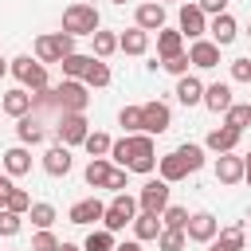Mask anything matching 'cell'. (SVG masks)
I'll return each mask as SVG.
<instances>
[{"label":"cell","instance_id":"cell-1","mask_svg":"<svg viewBox=\"0 0 251 251\" xmlns=\"http://www.w3.org/2000/svg\"><path fill=\"white\" fill-rule=\"evenodd\" d=\"M110 165L129 169V173H153L157 169V145L149 133H126L118 141H110Z\"/></svg>","mask_w":251,"mask_h":251},{"label":"cell","instance_id":"cell-2","mask_svg":"<svg viewBox=\"0 0 251 251\" xmlns=\"http://www.w3.org/2000/svg\"><path fill=\"white\" fill-rule=\"evenodd\" d=\"M35 94H43L59 114H82V110H86V102H90V94H86V82H82V78H63L55 90H35Z\"/></svg>","mask_w":251,"mask_h":251},{"label":"cell","instance_id":"cell-3","mask_svg":"<svg viewBox=\"0 0 251 251\" xmlns=\"http://www.w3.org/2000/svg\"><path fill=\"white\" fill-rule=\"evenodd\" d=\"M102 27V16H98V8L94 4H71V8H63V31H71L75 39L78 35H94Z\"/></svg>","mask_w":251,"mask_h":251},{"label":"cell","instance_id":"cell-4","mask_svg":"<svg viewBox=\"0 0 251 251\" xmlns=\"http://www.w3.org/2000/svg\"><path fill=\"white\" fill-rule=\"evenodd\" d=\"M8 71L20 78L24 90H47V63H39V59H31V55H20V59L8 63Z\"/></svg>","mask_w":251,"mask_h":251},{"label":"cell","instance_id":"cell-5","mask_svg":"<svg viewBox=\"0 0 251 251\" xmlns=\"http://www.w3.org/2000/svg\"><path fill=\"white\" fill-rule=\"evenodd\" d=\"M133 216H137V200L129 192H114V200L102 212V227L106 231H122L126 224H133Z\"/></svg>","mask_w":251,"mask_h":251},{"label":"cell","instance_id":"cell-6","mask_svg":"<svg viewBox=\"0 0 251 251\" xmlns=\"http://www.w3.org/2000/svg\"><path fill=\"white\" fill-rule=\"evenodd\" d=\"M71 51H75V35L71 31H51V35H39L35 39V59L39 63H59Z\"/></svg>","mask_w":251,"mask_h":251},{"label":"cell","instance_id":"cell-7","mask_svg":"<svg viewBox=\"0 0 251 251\" xmlns=\"http://www.w3.org/2000/svg\"><path fill=\"white\" fill-rule=\"evenodd\" d=\"M169 208V180H145L141 184V192H137V212H153V216H161Z\"/></svg>","mask_w":251,"mask_h":251},{"label":"cell","instance_id":"cell-8","mask_svg":"<svg viewBox=\"0 0 251 251\" xmlns=\"http://www.w3.org/2000/svg\"><path fill=\"white\" fill-rule=\"evenodd\" d=\"M90 133V122L82 118V114H59V122H55V137H59V145H82V137Z\"/></svg>","mask_w":251,"mask_h":251},{"label":"cell","instance_id":"cell-9","mask_svg":"<svg viewBox=\"0 0 251 251\" xmlns=\"http://www.w3.org/2000/svg\"><path fill=\"white\" fill-rule=\"evenodd\" d=\"M169 126H173V110H169L165 102H157V98H153V102H145V106H141V133H149V137H153V133H165Z\"/></svg>","mask_w":251,"mask_h":251},{"label":"cell","instance_id":"cell-10","mask_svg":"<svg viewBox=\"0 0 251 251\" xmlns=\"http://www.w3.org/2000/svg\"><path fill=\"white\" fill-rule=\"evenodd\" d=\"M176 31L184 39H204L208 31V16L196 8V4H180V16H176Z\"/></svg>","mask_w":251,"mask_h":251},{"label":"cell","instance_id":"cell-11","mask_svg":"<svg viewBox=\"0 0 251 251\" xmlns=\"http://www.w3.org/2000/svg\"><path fill=\"white\" fill-rule=\"evenodd\" d=\"M102 212H106V204H102L98 196H86V200H75V204H71L67 220H71V224H78V227H90V224H98V220H102Z\"/></svg>","mask_w":251,"mask_h":251},{"label":"cell","instance_id":"cell-12","mask_svg":"<svg viewBox=\"0 0 251 251\" xmlns=\"http://www.w3.org/2000/svg\"><path fill=\"white\" fill-rule=\"evenodd\" d=\"M220 231V224H216V216L212 212H192L188 216V224H184V235L192 239V243H212V235Z\"/></svg>","mask_w":251,"mask_h":251},{"label":"cell","instance_id":"cell-13","mask_svg":"<svg viewBox=\"0 0 251 251\" xmlns=\"http://www.w3.org/2000/svg\"><path fill=\"white\" fill-rule=\"evenodd\" d=\"M133 24H137L141 31H161V27H165V4H161V0L137 4V12H133Z\"/></svg>","mask_w":251,"mask_h":251},{"label":"cell","instance_id":"cell-14","mask_svg":"<svg viewBox=\"0 0 251 251\" xmlns=\"http://www.w3.org/2000/svg\"><path fill=\"white\" fill-rule=\"evenodd\" d=\"M208 35H212V43H216V47H227V43H235V35H239V24H235V16H227V12L212 16V24H208Z\"/></svg>","mask_w":251,"mask_h":251},{"label":"cell","instance_id":"cell-15","mask_svg":"<svg viewBox=\"0 0 251 251\" xmlns=\"http://www.w3.org/2000/svg\"><path fill=\"white\" fill-rule=\"evenodd\" d=\"M188 63L200 67V71H212V67H220V47H216L212 39H192V47H188Z\"/></svg>","mask_w":251,"mask_h":251},{"label":"cell","instance_id":"cell-16","mask_svg":"<svg viewBox=\"0 0 251 251\" xmlns=\"http://www.w3.org/2000/svg\"><path fill=\"white\" fill-rule=\"evenodd\" d=\"M157 173H161V180H169V184H176V180H184L192 169H188V161L173 149V153H165V157H157Z\"/></svg>","mask_w":251,"mask_h":251},{"label":"cell","instance_id":"cell-17","mask_svg":"<svg viewBox=\"0 0 251 251\" xmlns=\"http://www.w3.org/2000/svg\"><path fill=\"white\" fill-rule=\"evenodd\" d=\"M71 165H75V161H71V149H67V145H51V149L43 153V173H47V176H67Z\"/></svg>","mask_w":251,"mask_h":251},{"label":"cell","instance_id":"cell-18","mask_svg":"<svg viewBox=\"0 0 251 251\" xmlns=\"http://www.w3.org/2000/svg\"><path fill=\"white\" fill-rule=\"evenodd\" d=\"M235 145H239V129H231V126H216L204 137V149H212V153H231Z\"/></svg>","mask_w":251,"mask_h":251},{"label":"cell","instance_id":"cell-19","mask_svg":"<svg viewBox=\"0 0 251 251\" xmlns=\"http://www.w3.org/2000/svg\"><path fill=\"white\" fill-rule=\"evenodd\" d=\"M216 180H220V184H239V180H243V157L220 153V157H216Z\"/></svg>","mask_w":251,"mask_h":251},{"label":"cell","instance_id":"cell-20","mask_svg":"<svg viewBox=\"0 0 251 251\" xmlns=\"http://www.w3.org/2000/svg\"><path fill=\"white\" fill-rule=\"evenodd\" d=\"M176 102H180V106H200V102H204V82H200L196 75H180V82H176Z\"/></svg>","mask_w":251,"mask_h":251},{"label":"cell","instance_id":"cell-21","mask_svg":"<svg viewBox=\"0 0 251 251\" xmlns=\"http://www.w3.org/2000/svg\"><path fill=\"white\" fill-rule=\"evenodd\" d=\"M243 243H247V231H243V224L220 227V231L212 235V247H220V251H243Z\"/></svg>","mask_w":251,"mask_h":251},{"label":"cell","instance_id":"cell-22","mask_svg":"<svg viewBox=\"0 0 251 251\" xmlns=\"http://www.w3.org/2000/svg\"><path fill=\"white\" fill-rule=\"evenodd\" d=\"M118 51H126V55H145V51H149V31H141V27L133 24L129 31L118 35Z\"/></svg>","mask_w":251,"mask_h":251},{"label":"cell","instance_id":"cell-23","mask_svg":"<svg viewBox=\"0 0 251 251\" xmlns=\"http://www.w3.org/2000/svg\"><path fill=\"white\" fill-rule=\"evenodd\" d=\"M180 51H184V35L176 27H161L157 31V59H173Z\"/></svg>","mask_w":251,"mask_h":251},{"label":"cell","instance_id":"cell-24","mask_svg":"<svg viewBox=\"0 0 251 251\" xmlns=\"http://www.w3.org/2000/svg\"><path fill=\"white\" fill-rule=\"evenodd\" d=\"M4 173H8V176L31 173V153H27V145H12V149L4 153Z\"/></svg>","mask_w":251,"mask_h":251},{"label":"cell","instance_id":"cell-25","mask_svg":"<svg viewBox=\"0 0 251 251\" xmlns=\"http://www.w3.org/2000/svg\"><path fill=\"white\" fill-rule=\"evenodd\" d=\"M204 106H208L212 114H224V110L231 106V86H227V82H212V86H204Z\"/></svg>","mask_w":251,"mask_h":251},{"label":"cell","instance_id":"cell-26","mask_svg":"<svg viewBox=\"0 0 251 251\" xmlns=\"http://www.w3.org/2000/svg\"><path fill=\"white\" fill-rule=\"evenodd\" d=\"M157 235H161V216H153V212H137V216H133V239L149 243V239H157Z\"/></svg>","mask_w":251,"mask_h":251},{"label":"cell","instance_id":"cell-27","mask_svg":"<svg viewBox=\"0 0 251 251\" xmlns=\"http://www.w3.org/2000/svg\"><path fill=\"white\" fill-rule=\"evenodd\" d=\"M4 114H12V118H24V114H31V94H27L24 86L8 90V94H4Z\"/></svg>","mask_w":251,"mask_h":251},{"label":"cell","instance_id":"cell-28","mask_svg":"<svg viewBox=\"0 0 251 251\" xmlns=\"http://www.w3.org/2000/svg\"><path fill=\"white\" fill-rule=\"evenodd\" d=\"M16 122H20V126H16L20 145H39V141H43V126H39V118L24 114V118H16Z\"/></svg>","mask_w":251,"mask_h":251},{"label":"cell","instance_id":"cell-29","mask_svg":"<svg viewBox=\"0 0 251 251\" xmlns=\"http://www.w3.org/2000/svg\"><path fill=\"white\" fill-rule=\"evenodd\" d=\"M110 169H114V165H110L106 157H90L82 176H86V184H90V188H106V180H110Z\"/></svg>","mask_w":251,"mask_h":251},{"label":"cell","instance_id":"cell-30","mask_svg":"<svg viewBox=\"0 0 251 251\" xmlns=\"http://www.w3.org/2000/svg\"><path fill=\"white\" fill-rule=\"evenodd\" d=\"M90 59H94V55H78V51L63 55V59H59V67H63V78H82V75H86V67H90Z\"/></svg>","mask_w":251,"mask_h":251},{"label":"cell","instance_id":"cell-31","mask_svg":"<svg viewBox=\"0 0 251 251\" xmlns=\"http://www.w3.org/2000/svg\"><path fill=\"white\" fill-rule=\"evenodd\" d=\"M82 82H86V90H90V86H94V90H98V86H110V67H106V59H90Z\"/></svg>","mask_w":251,"mask_h":251},{"label":"cell","instance_id":"cell-32","mask_svg":"<svg viewBox=\"0 0 251 251\" xmlns=\"http://www.w3.org/2000/svg\"><path fill=\"white\" fill-rule=\"evenodd\" d=\"M224 126H231V129H247L251 126V106H239V102H231L227 110H224Z\"/></svg>","mask_w":251,"mask_h":251},{"label":"cell","instance_id":"cell-33","mask_svg":"<svg viewBox=\"0 0 251 251\" xmlns=\"http://www.w3.org/2000/svg\"><path fill=\"white\" fill-rule=\"evenodd\" d=\"M82 149H86L90 157H110V133H102V129H90V133L82 137Z\"/></svg>","mask_w":251,"mask_h":251},{"label":"cell","instance_id":"cell-34","mask_svg":"<svg viewBox=\"0 0 251 251\" xmlns=\"http://www.w3.org/2000/svg\"><path fill=\"white\" fill-rule=\"evenodd\" d=\"M157 247H161V251H184V247H188V235H184L180 227H161Z\"/></svg>","mask_w":251,"mask_h":251},{"label":"cell","instance_id":"cell-35","mask_svg":"<svg viewBox=\"0 0 251 251\" xmlns=\"http://www.w3.org/2000/svg\"><path fill=\"white\" fill-rule=\"evenodd\" d=\"M90 39H94V59H110V55L118 51V35H114V31H102V27H98Z\"/></svg>","mask_w":251,"mask_h":251},{"label":"cell","instance_id":"cell-36","mask_svg":"<svg viewBox=\"0 0 251 251\" xmlns=\"http://www.w3.org/2000/svg\"><path fill=\"white\" fill-rule=\"evenodd\" d=\"M82 251H114V231H106V227H94V231L82 239Z\"/></svg>","mask_w":251,"mask_h":251},{"label":"cell","instance_id":"cell-37","mask_svg":"<svg viewBox=\"0 0 251 251\" xmlns=\"http://www.w3.org/2000/svg\"><path fill=\"white\" fill-rule=\"evenodd\" d=\"M118 126H122L126 133H141V106H122Z\"/></svg>","mask_w":251,"mask_h":251},{"label":"cell","instance_id":"cell-38","mask_svg":"<svg viewBox=\"0 0 251 251\" xmlns=\"http://www.w3.org/2000/svg\"><path fill=\"white\" fill-rule=\"evenodd\" d=\"M184 224H188V208L169 204V208L161 212V227H180V231H184Z\"/></svg>","mask_w":251,"mask_h":251},{"label":"cell","instance_id":"cell-39","mask_svg":"<svg viewBox=\"0 0 251 251\" xmlns=\"http://www.w3.org/2000/svg\"><path fill=\"white\" fill-rule=\"evenodd\" d=\"M27 220H31L35 227H51V224H55V208H51V204H31V208H27Z\"/></svg>","mask_w":251,"mask_h":251},{"label":"cell","instance_id":"cell-40","mask_svg":"<svg viewBox=\"0 0 251 251\" xmlns=\"http://www.w3.org/2000/svg\"><path fill=\"white\" fill-rule=\"evenodd\" d=\"M31 251H59V239H55V231H51V227H39V231L31 235Z\"/></svg>","mask_w":251,"mask_h":251},{"label":"cell","instance_id":"cell-41","mask_svg":"<svg viewBox=\"0 0 251 251\" xmlns=\"http://www.w3.org/2000/svg\"><path fill=\"white\" fill-rule=\"evenodd\" d=\"M176 153H180V157L188 161V169H192V173H196V169L204 165V145H192V141H184V145H180Z\"/></svg>","mask_w":251,"mask_h":251},{"label":"cell","instance_id":"cell-42","mask_svg":"<svg viewBox=\"0 0 251 251\" xmlns=\"http://www.w3.org/2000/svg\"><path fill=\"white\" fill-rule=\"evenodd\" d=\"M24 227V216L20 212H8V208H0V235H16Z\"/></svg>","mask_w":251,"mask_h":251},{"label":"cell","instance_id":"cell-43","mask_svg":"<svg viewBox=\"0 0 251 251\" xmlns=\"http://www.w3.org/2000/svg\"><path fill=\"white\" fill-rule=\"evenodd\" d=\"M4 208H8V212H20V216H24V212L31 208V196H27L24 188H12V192H8V204H4Z\"/></svg>","mask_w":251,"mask_h":251},{"label":"cell","instance_id":"cell-44","mask_svg":"<svg viewBox=\"0 0 251 251\" xmlns=\"http://www.w3.org/2000/svg\"><path fill=\"white\" fill-rule=\"evenodd\" d=\"M161 67H165L169 75H176V78H180V75H188V67H192V63H188V55L180 51V55H173V59H161Z\"/></svg>","mask_w":251,"mask_h":251},{"label":"cell","instance_id":"cell-45","mask_svg":"<svg viewBox=\"0 0 251 251\" xmlns=\"http://www.w3.org/2000/svg\"><path fill=\"white\" fill-rule=\"evenodd\" d=\"M231 82H251V59H231Z\"/></svg>","mask_w":251,"mask_h":251},{"label":"cell","instance_id":"cell-46","mask_svg":"<svg viewBox=\"0 0 251 251\" xmlns=\"http://www.w3.org/2000/svg\"><path fill=\"white\" fill-rule=\"evenodd\" d=\"M126 176H129V169H118V165H114V169H110L106 188H110V192H126Z\"/></svg>","mask_w":251,"mask_h":251},{"label":"cell","instance_id":"cell-47","mask_svg":"<svg viewBox=\"0 0 251 251\" xmlns=\"http://www.w3.org/2000/svg\"><path fill=\"white\" fill-rule=\"evenodd\" d=\"M196 8L204 16H220V12H227V0H196Z\"/></svg>","mask_w":251,"mask_h":251},{"label":"cell","instance_id":"cell-48","mask_svg":"<svg viewBox=\"0 0 251 251\" xmlns=\"http://www.w3.org/2000/svg\"><path fill=\"white\" fill-rule=\"evenodd\" d=\"M12 188H16V184H12V176L4 173V176H0V208L8 204V192H12Z\"/></svg>","mask_w":251,"mask_h":251},{"label":"cell","instance_id":"cell-49","mask_svg":"<svg viewBox=\"0 0 251 251\" xmlns=\"http://www.w3.org/2000/svg\"><path fill=\"white\" fill-rule=\"evenodd\" d=\"M114 251H141V239H129V243H114Z\"/></svg>","mask_w":251,"mask_h":251},{"label":"cell","instance_id":"cell-50","mask_svg":"<svg viewBox=\"0 0 251 251\" xmlns=\"http://www.w3.org/2000/svg\"><path fill=\"white\" fill-rule=\"evenodd\" d=\"M243 180H247V184H251V153H247V157H243Z\"/></svg>","mask_w":251,"mask_h":251},{"label":"cell","instance_id":"cell-51","mask_svg":"<svg viewBox=\"0 0 251 251\" xmlns=\"http://www.w3.org/2000/svg\"><path fill=\"white\" fill-rule=\"evenodd\" d=\"M59 251H82V247H75V243H59Z\"/></svg>","mask_w":251,"mask_h":251},{"label":"cell","instance_id":"cell-52","mask_svg":"<svg viewBox=\"0 0 251 251\" xmlns=\"http://www.w3.org/2000/svg\"><path fill=\"white\" fill-rule=\"evenodd\" d=\"M4 75H8V63H4V59H0V78H4Z\"/></svg>","mask_w":251,"mask_h":251},{"label":"cell","instance_id":"cell-53","mask_svg":"<svg viewBox=\"0 0 251 251\" xmlns=\"http://www.w3.org/2000/svg\"><path fill=\"white\" fill-rule=\"evenodd\" d=\"M114 4H126V0H114Z\"/></svg>","mask_w":251,"mask_h":251},{"label":"cell","instance_id":"cell-54","mask_svg":"<svg viewBox=\"0 0 251 251\" xmlns=\"http://www.w3.org/2000/svg\"><path fill=\"white\" fill-rule=\"evenodd\" d=\"M212 251H220V247H212Z\"/></svg>","mask_w":251,"mask_h":251},{"label":"cell","instance_id":"cell-55","mask_svg":"<svg viewBox=\"0 0 251 251\" xmlns=\"http://www.w3.org/2000/svg\"><path fill=\"white\" fill-rule=\"evenodd\" d=\"M247 35H251V27H247Z\"/></svg>","mask_w":251,"mask_h":251},{"label":"cell","instance_id":"cell-56","mask_svg":"<svg viewBox=\"0 0 251 251\" xmlns=\"http://www.w3.org/2000/svg\"><path fill=\"white\" fill-rule=\"evenodd\" d=\"M247 106H251V102H247Z\"/></svg>","mask_w":251,"mask_h":251}]
</instances>
